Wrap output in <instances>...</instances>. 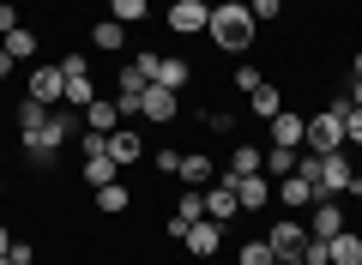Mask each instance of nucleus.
I'll return each mask as SVG.
<instances>
[{
	"instance_id": "obj_1",
	"label": "nucleus",
	"mask_w": 362,
	"mask_h": 265,
	"mask_svg": "<svg viewBox=\"0 0 362 265\" xmlns=\"http://www.w3.org/2000/svg\"><path fill=\"white\" fill-rule=\"evenodd\" d=\"M296 175L314 187V199H338V193H350V181H356V157H350V145L344 151H302Z\"/></svg>"
},
{
	"instance_id": "obj_2",
	"label": "nucleus",
	"mask_w": 362,
	"mask_h": 265,
	"mask_svg": "<svg viewBox=\"0 0 362 265\" xmlns=\"http://www.w3.org/2000/svg\"><path fill=\"white\" fill-rule=\"evenodd\" d=\"M25 139V151H30V163L37 169H54V157H61V145L66 139H78V109H49V121L37 126V133H18Z\"/></svg>"
},
{
	"instance_id": "obj_3",
	"label": "nucleus",
	"mask_w": 362,
	"mask_h": 265,
	"mask_svg": "<svg viewBox=\"0 0 362 265\" xmlns=\"http://www.w3.org/2000/svg\"><path fill=\"white\" fill-rule=\"evenodd\" d=\"M206 37L218 42L223 54H247V42H254V13H247V0H211Z\"/></svg>"
},
{
	"instance_id": "obj_4",
	"label": "nucleus",
	"mask_w": 362,
	"mask_h": 265,
	"mask_svg": "<svg viewBox=\"0 0 362 265\" xmlns=\"http://www.w3.org/2000/svg\"><path fill=\"white\" fill-rule=\"evenodd\" d=\"M302 151H344V114H332V109L308 114V133H302Z\"/></svg>"
},
{
	"instance_id": "obj_5",
	"label": "nucleus",
	"mask_w": 362,
	"mask_h": 265,
	"mask_svg": "<svg viewBox=\"0 0 362 265\" xmlns=\"http://www.w3.org/2000/svg\"><path fill=\"white\" fill-rule=\"evenodd\" d=\"M25 97H37V102H49V109H61V102H66V73H61V61H49V66H30V78H25Z\"/></svg>"
},
{
	"instance_id": "obj_6",
	"label": "nucleus",
	"mask_w": 362,
	"mask_h": 265,
	"mask_svg": "<svg viewBox=\"0 0 362 265\" xmlns=\"http://www.w3.org/2000/svg\"><path fill=\"white\" fill-rule=\"evenodd\" d=\"M175 241H181L187 253H194V259H218V253H223V223L199 217V223H187V229H181Z\"/></svg>"
},
{
	"instance_id": "obj_7",
	"label": "nucleus",
	"mask_w": 362,
	"mask_h": 265,
	"mask_svg": "<svg viewBox=\"0 0 362 265\" xmlns=\"http://www.w3.org/2000/svg\"><path fill=\"white\" fill-rule=\"evenodd\" d=\"M211 25V0H169V30L175 37H199Z\"/></svg>"
},
{
	"instance_id": "obj_8",
	"label": "nucleus",
	"mask_w": 362,
	"mask_h": 265,
	"mask_svg": "<svg viewBox=\"0 0 362 265\" xmlns=\"http://www.w3.org/2000/svg\"><path fill=\"white\" fill-rule=\"evenodd\" d=\"M266 133H272L266 145H284V151H302V133H308V114H296V109H278V114L266 121Z\"/></svg>"
},
{
	"instance_id": "obj_9",
	"label": "nucleus",
	"mask_w": 362,
	"mask_h": 265,
	"mask_svg": "<svg viewBox=\"0 0 362 265\" xmlns=\"http://www.w3.org/2000/svg\"><path fill=\"white\" fill-rule=\"evenodd\" d=\"M266 241H272V253H278V259H296L302 241H308V223H302V217H278V223L266 229Z\"/></svg>"
},
{
	"instance_id": "obj_10",
	"label": "nucleus",
	"mask_w": 362,
	"mask_h": 265,
	"mask_svg": "<svg viewBox=\"0 0 362 265\" xmlns=\"http://www.w3.org/2000/svg\"><path fill=\"white\" fill-rule=\"evenodd\" d=\"M175 109H181V97H175V90H163V85H145V97H139V121L169 126V121H175Z\"/></svg>"
},
{
	"instance_id": "obj_11",
	"label": "nucleus",
	"mask_w": 362,
	"mask_h": 265,
	"mask_svg": "<svg viewBox=\"0 0 362 265\" xmlns=\"http://www.w3.org/2000/svg\"><path fill=\"white\" fill-rule=\"evenodd\" d=\"M230 187H235V205L242 211H266L272 205V175L259 169V175H230Z\"/></svg>"
},
{
	"instance_id": "obj_12",
	"label": "nucleus",
	"mask_w": 362,
	"mask_h": 265,
	"mask_svg": "<svg viewBox=\"0 0 362 265\" xmlns=\"http://www.w3.org/2000/svg\"><path fill=\"white\" fill-rule=\"evenodd\" d=\"M338 229H350V223H344V205H338V199H314V205H308V235L332 241Z\"/></svg>"
},
{
	"instance_id": "obj_13",
	"label": "nucleus",
	"mask_w": 362,
	"mask_h": 265,
	"mask_svg": "<svg viewBox=\"0 0 362 265\" xmlns=\"http://www.w3.org/2000/svg\"><path fill=\"white\" fill-rule=\"evenodd\" d=\"M145 85H151V78L139 73V66H121V78H115V102H121V114H139V97H145Z\"/></svg>"
},
{
	"instance_id": "obj_14",
	"label": "nucleus",
	"mask_w": 362,
	"mask_h": 265,
	"mask_svg": "<svg viewBox=\"0 0 362 265\" xmlns=\"http://www.w3.org/2000/svg\"><path fill=\"white\" fill-rule=\"evenodd\" d=\"M206 217V187H181V199H175V217H169V235H181L187 223H199Z\"/></svg>"
},
{
	"instance_id": "obj_15",
	"label": "nucleus",
	"mask_w": 362,
	"mask_h": 265,
	"mask_svg": "<svg viewBox=\"0 0 362 265\" xmlns=\"http://www.w3.org/2000/svg\"><path fill=\"white\" fill-rule=\"evenodd\" d=\"M109 157H115V169H133L145 157V139H139V133H127V126H115V133H109Z\"/></svg>"
},
{
	"instance_id": "obj_16",
	"label": "nucleus",
	"mask_w": 362,
	"mask_h": 265,
	"mask_svg": "<svg viewBox=\"0 0 362 265\" xmlns=\"http://www.w3.org/2000/svg\"><path fill=\"white\" fill-rule=\"evenodd\" d=\"M235 211H242V205H235V187H230V175H223L218 187H206V217H211V223H230Z\"/></svg>"
},
{
	"instance_id": "obj_17",
	"label": "nucleus",
	"mask_w": 362,
	"mask_h": 265,
	"mask_svg": "<svg viewBox=\"0 0 362 265\" xmlns=\"http://www.w3.org/2000/svg\"><path fill=\"white\" fill-rule=\"evenodd\" d=\"M326 265H362V235L356 229H338V235L326 241Z\"/></svg>"
},
{
	"instance_id": "obj_18",
	"label": "nucleus",
	"mask_w": 362,
	"mask_h": 265,
	"mask_svg": "<svg viewBox=\"0 0 362 265\" xmlns=\"http://www.w3.org/2000/svg\"><path fill=\"white\" fill-rule=\"evenodd\" d=\"M115 126H121V102L115 97H97L85 109V133H115Z\"/></svg>"
},
{
	"instance_id": "obj_19",
	"label": "nucleus",
	"mask_w": 362,
	"mask_h": 265,
	"mask_svg": "<svg viewBox=\"0 0 362 265\" xmlns=\"http://www.w3.org/2000/svg\"><path fill=\"white\" fill-rule=\"evenodd\" d=\"M187 78H194V66L181 61V54H163V61H157V78H151V85H163V90H175V97H181V85H187Z\"/></svg>"
},
{
	"instance_id": "obj_20",
	"label": "nucleus",
	"mask_w": 362,
	"mask_h": 265,
	"mask_svg": "<svg viewBox=\"0 0 362 265\" xmlns=\"http://www.w3.org/2000/svg\"><path fill=\"white\" fill-rule=\"evenodd\" d=\"M211 175H218V163H211L206 151H187V157H181V181H187V187H206Z\"/></svg>"
},
{
	"instance_id": "obj_21",
	"label": "nucleus",
	"mask_w": 362,
	"mask_h": 265,
	"mask_svg": "<svg viewBox=\"0 0 362 265\" xmlns=\"http://www.w3.org/2000/svg\"><path fill=\"white\" fill-rule=\"evenodd\" d=\"M90 42H97L103 54H121V49H127V25H115V18H103V25H90Z\"/></svg>"
},
{
	"instance_id": "obj_22",
	"label": "nucleus",
	"mask_w": 362,
	"mask_h": 265,
	"mask_svg": "<svg viewBox=\"0 0 362 265\" xmlns=\"http://www.w3.org/2000/svg\"><path fill=\"white\" fill-rule=\"evenodd\" d=\"M133 205V193H127V181H109V187H97V211L103 217H121Z\"/></svg>"
},
{
	"instance_id": "obj_23",
	"label": "nucleus",
	"mask_w": 362,
	"mask_h": 265,
	"mask_svg": "<svg viewBox=\"0 0 362 265\" xmlns=\"http://www.w3.org/2000/svg\"><path fill=\"white\" fill-rule=\"evenodd\" d=\"M278 199H284L290 211H308V205H314V187H308L302 175H284V181H278Z\"/></svg>"
},
{
	"instance_id": "obj_24",
	"label": "nucleus",
	"mask_w": 362,
	"mask_h": 265,
	"mask_svg": "<svg viewBox=\"0 0 362 265\" xmlns=\"http://www.w3.org/2000/svg\"><path fill=\"white\" fill-rule=\"evenodd\" d=\"M0 49L13 54V61H37V30H25V25L6 30V37H0Z\"/></svg>"
},
{
	"instance_id": "obj_25",
	"label": "nucleus",
	"mask_w": 362,
	"mask_h": 265,
	"mask_svg": "<svg viewBox=\"0 0 362 265\" xmlns=\"http://www.w3.org/2000/svg\"><path fill=\"white\" fill-rule=\"evenodd\" d=\"M90 102H97V78H90V73H78V78H66V109H78V114H85Z\"/></svg>"
},
{
	"instance_id": "obj_26",
	"label": "nucleus",
	"mask_w": 362,
	"mask_h": 265,
	"mask_svg": "<svg viewBox=\"0 0 362 265\" xmlns=\"http://www.w3.org/2000/svg\"><path fill=\"white\" fill-rule=\"evenodd\" d=\"M259 169H266V151L259 145H235L230 151V175H259Z\"/></svg>"
},
{
	"instance_id": "obj_27",
	"label": "nucleus",
	"mask_w": 362,
	"mask_h": 265,
	"mask_svg": "<svg viewBox=\"0 0 362 265\" xmlns=\"http://www.w3.org/2000/svg\"><path fill=\"white\" fill-rule=\"evenodd\" d=\"M235 265H278V253H272L266 235H254V241H242V247H235Z\"/></svg>"
},
{
	"instance_id": "obj_28",
	"label": "nucleus",
	"mask_w": 362,
	"mask_h": 265,
	"mask_svg": "<svg viewBox=\"0 0 362 265\" xmlns=\"http://www.w3.org/2000/svg\"><path fill=\"white\" fill-rule=\"evenodd\" d=\"M296 157H302V151H284V145H266V175H272V181L296 175Z\"/></svg>"
},
{
	"instance_id": "obj_29",
	"label": "nucleus",
	"mask_w": 362,
	"mask_h": 265,
	"mask_svg": "<svg viewBox=\"0 0 362 265\" xmlns=\"http://www.w3.org/2000/svg\"><path fill=\"white\" fill-rule=\"evenodd\" d=\"M85 181H90V193H97V187H109V181H121L115 157H85Z\"/></svg>"
},
{
	"instance_id": "obj_30",
	"label": "nucleus",
	"mask_w": 362,
	"mask_h": 265,
	"mask_svg": "<svg viewBox=\"0 0 362 265\" xmlns=\"http://www.w3.org/2000/svg\"><path fill=\"white\" fill-rule=\"evenodd\" d=\"M145 13H151V0H109V18L115 25H145Z\"/></svg>"
},
{
	"instance_id": "obj_31",
	"label": "nucleus",
	"mask_w": 362,
	"mask_h": 265,
	"mask_svg": "<svg viewBox=\"0 0 362 265\" xmlns=\"http://www.w3.org/2000/svg\"><path fill=\"white\" fill-rule=\"evenodd\" d=\"M247 109H254V114H259V121H272V114L284 109V97H278V85H259V90H254V97H247Z\"/></svg>"
},
{
	"instance_id": "obj_32",
	"label": "nucleus",
	"mask_w": 362,
	"mask_h": 265,
	"mask_svg": "<svg viewBox=\"0 0 362 265\" xmlns=\"http://www.w3.org/2000/svg\"><path fill=\"white\" fill-rule=\"evenodd\" d=\"M230 85L242 90V97H254V90L266 85V73H259V66H247V61H242V66H235V78H230Z\"/></svg>"
},
{
	"instance_id": "obj_33",
	"label": "nucleus",
	"mask_w": 362,
	"mask_h": 265,
	"mask_svg": "<svg viewBox=\"0 0 362 265\" xmlns=\"http://www.w3.org/2000/svg\"><path fill=\"white\" fill-rule=\"evenodd\" d=\"M344 145L362 151V109H344Z\"/></svg>"
},
{
	"instance_id": "obj_34",
	"label": "nucleus",
	"mask_w": 362,
	"mask_h": 265,
	"mask_svg": "<svg viewBox=\"0 0 362 265\" xmlns=\"http://www.w3.org/2000/svg\"><path fill=\"white\" fill-rule=\"evenodd\" d=\"M247 13H254V25H259V18H278V13H284V0H247Z\"/></svg>"
},
{
	"instance_id": "obj_35",
	"label": "nucleus",
	"mask_w": 362,
	"mask_h": 265,
	"mask_svg": "<svg viewBox=\"0 0 362 265\" xmlns=\"http://www.w3.org/2000/svg\"><path fill=\"white\" fill-rule=\"evenodd\" d=\"M206 126L218 133V139H230V133H235V114H218V109H211V114H206Z\"/></svg>"
},
{
	"instance_id": "obj_36",
	"label": "nucleus",
	"mask_w": 362,
	"mask_h": 265,
	"mask_svg": "<svg viewBox=\"0 0 362 265\" xmlns=\"http://www.w3.org/2000/svg\"><path fill=\"white\" fill-rule=\"evenodd\" d=\"M157 61H163V54H157V49H139V54H133V66H139L145 78H157Z\"/></svg>"
},
{
	"instance_id": "obj_37",
	"label": "nucleus",
	"mask_w": 362,
	"mask_h": 265,
	"mask_svg": "<svg viewBox=\"0 0 362 265\" xmlns=\"http://www.w3.org/2000/svg\"><path fill=\"white\" fill-rule=\"evenodd\" d=\"M157 175H181V151H157Z\"/></svg>"
},
{
	"instance_id": "obj_38",
	"label": "nucleus",
	"mask_w": 362,
	"mask_h": 265,
	"mask_svg": "<svg viewBox=\"0 0 362 265\" xmlns=\"http://www.w3.org/2000/svg\"><path fill=\"white\" fill-rule=\"evenodd\" d=\"M6 30H18V6L13 0H0V37H6Z\"/></svg>"
},
{
	"instance_id": "obj_39",
	"label": "nucleus",
	"mask_w": 362,
	"mask_h": 265,
	"mask_svg": "<svg viewBox=\"0 0 362 265\" xmlns=\"http://www.w3.org/2000/svg\"><path fill=\"white\" fill-rule=\"evenodd\" d=\"M61 73L78 78V73H90V66H85V54H61Z\"/></svg>"
},
{
	"instance_id": "obj_40",
	"label": "nucleus",
	"mask_w": 362,
	"mask_h": 265,
	"mask_svg": "<svg viewBox=\"0 0 362 265\" xmlns=\"http://www.w3.org/2000/svg\"><path fill=\"white\" fill-rule=\"evenodd\" d=\"M344 90H350V109H362V78H350Z\"/></svg>"
},
{
	"instance_id": "obj_41",
	"label": "nucleus",
	"mask_w": 362,
	"mask_h": 265,
	"mask_svg": "<svg viewBox=\"0 0 362 265\" xmlns=\"http://www.w3.org/2000/svg\"><path fill=\"white\" fill-rule=\"evenodd\" d=\"M6 253H13V229L0 223V259H6Z\"/></svg>"
},
{
	"instance_id": "obj_42",
	"label": "nucleus",
	"mask_w": 362,
	"mask_h": 265,
	"mask_svg": "<svg viewBox=\"0 0 362 265\" xmlns=\"http://www.w3.org/2000/svg\"><path fill=\"white\" fill-rule=\"evenodd\" d=\"M13 66H18V61H13L6 49H0V78H13Z\"/></svg>"
},
{
	"instance_id": "obj_43",
	"label": "nucleus",
	"mask_w": 362,
	"mask_h": 265,
	"mask_svg": "<svg viewBox=\"0 0 362 265\" xmlns=\"http://www.w3.org/2000/svg\"><path fill=\"white\" fill-rule=\"evenodd\" d=\"M350 73H356V78H362V49H356V61H350Z\"/></svg>"
},
{
	"instance_id": "obj_44",
	"label": "nucleus",
	"mask_w": 362,
	"mask_h": 265,
	"mask_svg": "<svg viewBox=\"0 0 362 265\" xmlns=\"http://www.w3.org/2000/svg\"><path fill=\"white\" fill-rule=\"evenodd\" d=\"M350 193H362V169H356V181H350Z\"/></svg>"
},
{
	"instance_id": "obj_45",
	"label": "nucleus",
	"mask_w": 362,
	"mask_h": 265,
	"mask_svg": "<svg viewBox=\"0 0 362 265\" xmlns=\"http://www.w3.org/2000/svg\"><path fill=\"white\" fill-rule=\"evenodd\" d=\"M278 265H308V259H278Z\"/></svg>"
},
{
	"instance_id": "obj_46",
	"label": "nucleus",
	"mask_w": 362,
	"mask_h": 265,
	"mask_svg": "<svg viewBox=\"0 0 362 265\" xmlns=\"http://www.w3.org/2000/svg\"><path fill=\"white\" fill-rule=\"evenodd\" d=\"M0 265H18V259H13V253H6V259H0Z\"/></svg>"
}]
</instances>
